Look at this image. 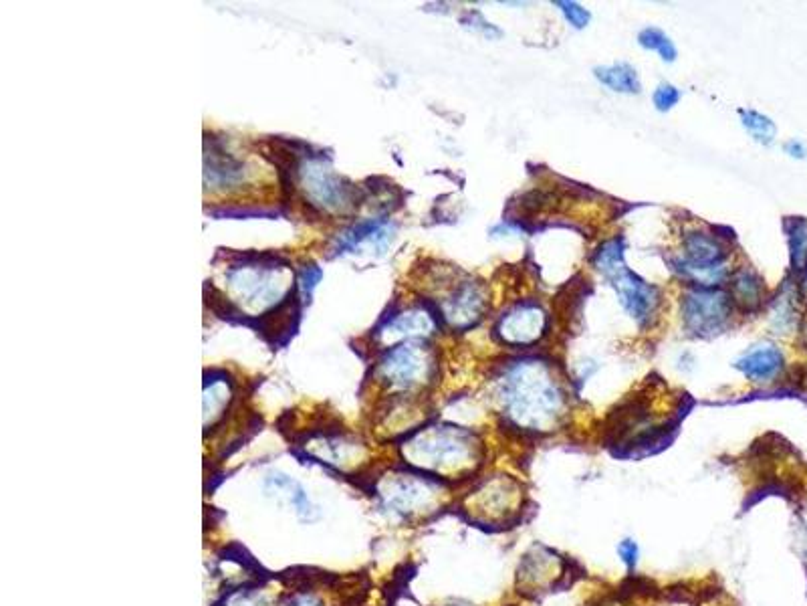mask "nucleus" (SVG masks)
I'll list each match as a JSON object with an SVG mask.
<instances>
[{"label": "nucleus", "mask_w": 807, "mask_h": 606, "mask_svg": "<svg viewBox=\"0 0 807 606\" xmlns=\"http://www.w3.org/2000/svg\"><path fill=\"white\" fill-rule=\"evenodd\" d=\"M555 7H559V11H561V15L565 17V21L571 25V27H575V29H584V27H588L590 25V21H592V15H590V11L588 9H584L582 5H578V3H555Z\"/></svg>", "instance_id": "393cba45"}, {"label": "nucleus", "mask_w": 807, "mask_h": 606, "mask_svg": "<svg viewBox=\"0 0 807 606\" xmlns=\"http://www.w3.org/2000/svg\"><path fill=\"white\" fill-rule=\"evenodd\" d=\"M805 330H807V328H805Z\"/></svg>", "instance_id": "72a5a7b5"}, {"label": "nucleus", "mask_w": 807, "mask_h": 606, "mask_svg": "<svg viewBox=\"0 0 807 606\" xmlns=\"http://www.w3.org/2000/svg\"><path fill=\"white\" fill-rule=\"evenodd\" d=\"M319 279H321V269H319V267H315V265H305V267H303L301 277H299V283H301V289H303L307 301H309V297H311V291H313L315 285L319 283Z\"/></svg>", "instance_id": "c85d7f7f"}, {"label": "nucleus", "mask_w": 807, "mask_h": 606, "mask_svg": "<svg viewBox=\"0 0 807 606\" xmlns=\"http://www.w3.org/2000/svg\"><path fill=\"white\" fill-rule=\"evenodd\" d=\"M638 43H640L644 49H648V51H656L662 61H668V63L676 61V47H674V43L670 41V37H668L664 31H660V29H656V27H648V29L640 31Z\"/></svg>", "instance_id": "b1692460"}, {"label": "nucleus", "mask_w": 807, "mask_h": 606, "mask_svg": "<svg viewBox=\"0 0 807 606\" xmlns=\"http://www.w3.org/2000/svg\"><path fill=\"white\" fill-rule=\"evenodd\" d=\"M596 79L610 87L616 93H626V95H636L642 91V83L638 77V71L630 63H612V65H602L594 69Z\"/></svg>", "instance_id": "a211bd4d"}, {"label": "nucleus", "mask_w": 807, "mask_h": 606, "mask_svg": "<svg viewBox=\"0 0 807 606\" xmlns=\"http://www.w3.org/2000/svg\"><path fill=\"white\" fill-rule=\"evenodd\" d=\"M763 293H765L763 279L749 267L737 269L729 277V295L735 306H739L745 312L757 310L761 306Z\"/></svg>", "instance_id": "f3484780"}, {"label": "nucleus", "mask_w": 807, "mask_h": 606, "mask_svg": "<svg viewBox=\"0 0 807 606\" xmlns=\"http://www.w3.org/2000/svg\"><path fill=\"white\" fill-rule=\"evenodd\" d=\"M235 398L233 382L226 380V374L220 372V378H210L204 384V429L212 431L230 409V402Z\"/></svg>", "instance_id": "dca6fc26"}, {"label": "nucleus", "mask_w": 807, "mask_h": 606, "mask_svg": "<svg viewBox=\"0 0 807 606\" xmlns=\"http://www.w3.org/2000/svg\"><path fill=\"white\" fill-rule=\"evenodd\" d=\"M489 308V297L483 285L475 281L460 283L442 303V318L454 330H469L483 320Z\"/></svg>", "instance_id": "f8f14e48"}, {"label": "nucleus", "mask_w": 807, "mask_h": 606, "mask_svg": "<svg viewBox=\"0 0 807 606\" xmlns=\"http://www.w3.org/2000/svg\"><path fill=\"white\" fill-rule=\"evenodd\" d=\"M729 245L713 233L693 231L682 239L680 271L701 287H717L727 277Z\"/></svg>", "instance_id": "423d86ee"}, {"label": "nucleus", "mask_w": 807, "mask_h": 606, "mask_svg": "<svg viewBox=\"0 0 807 606\" xmlns=\"http://www.w3.org/2000/svg\"><path fill=\"white\" fill-rule=\"evenodd\" d=\"M434 370L436 364L432 352L418 342H404L390 348L378 364L380 380L400 392H410L428 384Z\"/></svg>", "instance_id": "0eeeda50"}, {"label": "nucleus", "mask_w": 807, "mask_h": 606, "mask_svg": "<svg viewBox=\"0 0 807 606\" xmlns=\"http://www.w3.org/2000/svg\"><path fill=\"white\" fill-rule=\"evenodd\" d=\"M785 366V356L775 344H759L745 352L735 368L743 372L753 382H771L775 380Z\"/></svg>", "instance_id": "2eb2a0df"}, {"label": "nucleus", "mask_w": 807, "mask_h": 606, "mask_svg": "<svg viewBox=\"0 0 807 606\" xmlns=\"http://www.w3.org/2000/svg\"><path fill=\"white\" fill-rule=\"evenodd\" d=\"M277 257H259V261H245L243 265L230 267L228 283L233 291L249 303H283L279 299L281 291V269Z\"/></svg>", "instance_id": "1a4fd4ad"}, {"label": "nucleus", "mask_w": 807, "mask_h": 606, "mask_svg": "<svg viewBox=\"0 0 807 606\" xmlns=\"http://www.w3.org/2000/svg\"><path fill=\"white\" fill-rule=\"evenodd\" d=\"M797 530H799V544H801L803 556L807 558V503L803 505L801 512H799V526H797Z\"/></svg>", "instance_id": "7c9ffc66"}, {"label": "nucleus", "mask_w": 807, "mask_h": 606, "mask_svg": "<svg viewBox=\"0 0 807 606\" xmlns=\"http://www.w3.org/2000/svg\"><path fill=\"white\" fill-rule=\"evenodd\" d=\"M299 178L309 205L321 211L339 213L356 205V186L335 176L321 158H307L299 168Z\"/></svg>", "instance_id": "6e6552de"}, {"label": "nucleus", "mask_w": 807, "mask_h": 606, "mask_svg": "<svg viewBox=\"0 0 807 606\" xmlns=\"http://www.w3.org/2000/svg\"><path fill=\"white\" fill-rule=\"evenodd\" d=\"M380 508L398 520H420L436 512L444 497L440 479L426 473L392 471L382 475L374 485Z\"/></svg>", "instance_id": "20e7f679"}, {"label": "nucleus", "mask_w": 807, "mask_h": 606, "mask_svg": "<svg viewBox=\"0 0 807 606\" xmlns=\"http://www.w3.org/2000/svg\"><path fill=\"white\" fill-rule=\"evenodd\" d=\"M305 449L319 463L331 465L343 473L358 469L364 457V445L348 435H319L305 445Z\"/></svg>", "instance_id": "ddd939ff"}, {"label": "nucleus", "mask_w": 807, "mask_h": 606, "mask_svg": "<svg viewBox=\"0 0 807 606\" xmlns=\"http://www.w3.org/2000/svg\"><path fill=\"white\" fill-rule=\"evenodd\" d=\"M735 303L731 295L719 287L695 285L684 291L680 299L682 322L688 332L711 338L725 332L731 324Z\"/></svg>", "instance_id": "39448f33"}, {"label": "nucleus", "mask_w": 807, "mask_h": 606, "mask_svg": "<svg viewBox=\"0 0 807 606\" xmlns=\"http://www.w3.org/2000/svg\"><path fill=\"white\" fill-rule=\"evenodd\" d=\"M803 291L807 293V269H805V279H803Z\"/></svg>", "instance_id": "473e14b6"}, {"label": "nucleus", "mask_w": 807, "mask_h": 606, "mask_svg": "<svg viewBox=\"0 0 807 606\" xmlns=\"http://www.w3.org/2000/svg\"><path fill=\"white\" fill-rule=\"evenodd\" d=\"M797 324V293L785 285L779 297L773 301L771 310V326L777 334H787Z\"/></svg>", "instance_id": "aec40b11"}, {"label": "nucleus", "mask_w": 807, "mask_h": 606, "mask_svg": "<svg viewBox=\"0 0 807 606\" xmlns=\"http://www.w3.org/2000/svg\"><path fill=\"white\" fill-rule=\"evenodd\" d=\"M652 101L658 112H670L680 101V91L670 83H660L652 95Z\"/></svg>", "instance_id": "a878e982"}, {"label": "nucleus", "mask_w": 807, "mask_h": 606, "mask_svg": "<svg viewBox=\"0 0 807 606\" xmlns=\"http://www.w3.org/2000/svg\"><path fill=\"white\" fill-rule=\"evenodd\" d=\"M218 606H277V592L271 586H243L230 590Z\"/></svg>", "instance_id": "6ab92c4d"}, {"label": "nucleus", "mask_w": 807, "mask_h": 606, "mask_svg": "<svg viewBox=\"0 0 807 606\" xmlns=\"http://www.w3.org/2000/svg\"><path fill=\"white\" fill-rule=\"evenodd\" d=\"M785 152H787L791 158H797V160H801V158L807 156V148H805L799 140L787 142V144H785Z\"/></svg>", "instance_id": "2f4dec72"}, {"label": "nucleus", "mask_w": 807, "mask_h": 606, "mask_svg": "<svg viewBox=\"0 0 807 606\" xmlns=\"http://www.w3.org/2000/svg\"><path fill=\"white\" fill-rule=\"evenodd\" d=\"M547 328L549 318L539 303L523 301L499 318L495 334L507 346L525 348L537 344L547 334Z\"/></svg>", "instance_id": "9b49d317"}, {"label": "nucleus", "mask_w": 807, "mask_h": 606, "mask_svg": "<svg viewBox=\"0 0 807 606\" xmlns=\"http://www.w3.org/2000/svg\"><path fill=\"white\" fill-rule=\"evenodd\" d=\"M594 265L614 287L626 314L638 326H650L660 308V291L626 267L622 239L606 241L596 251Z\"/></svg>", "instance_id": "7ed1b4c3"}, {"label": "nucleus", "mask_w": 807, "mask_h": 606, "mask_svg": "<svg viewBox=\"0 0 807 606\" xmlns=\"http://www.w3.org/2000/svg\"><path fill=\"white\" fill-rule=\"evenodd\" d=\"M791 267L797 273H805L807 269V221L805 219H789L785 225Z\"/></svg>", "instance_id": "4be33fe9"}, {"label": "nucleus", "mask_w": 807, "mask_h": 606, "mask_svg": "<svg viewBox=\"0 0 807 606\" xmlns=\"http://www.w3.org/2000/svg\"><path fill=\"white\" fill-rule=\"evenodd\" d=\"M400 453L402 459L420 473L452 479L475 469L481 459V441L469 429L436 425L404 439Z\"/></svg>", "instance_id": "f03ea898"}, {"label": "nucleus", "mask_w": 807, "mask_h": 606, "mask_svg": "<svg viewBox=\"0 0 807 606\" xmlns=\"http://www.w3.org/2000/svg\"><path fill=\"white\" fill-rule=\"evenodd\" d=\"M618 556L626 564V568L634 570L636 564H638V558H640V548H638V544L634 540H622L618 544Z\"/></svg>", "instance_id": "cd10ccee"}, {"label": "nucleus", "mask_w": 807, "mask_h": 606, "mask_svg": "<svg viewBox=\"0 0 807 606\" xmlns=\"http://www.w3.org/2000/svg\"><path fill=\"white\" fill-rule=\"evenodd\" d=\"M281 606H325L323 602H321V598H317L315 594H311V592H303V594H297V596H293L287 604H281Z\"/></svg>", "instance_id": "c756f323"}, {"label": "nucleus", "mask_w": 807, "mask_h": 606, "mask_svg": "<svg viewBox=\"0 0 807 606\" xmlns=\"http://www.w3.org/2000/svg\"><path fill=\"white\" fill-rule=\"evenodd\" d=\"M521 505V487L511 477L483 481L467 499V510L489 524L507 522Z\"/></svg>", "instance_id": "9d476101"}, {"label": "nucleus", "mask_w": 807, "mask_h": 606, "mask_svg": "<svg viewBox=\"0 0 807 606\" xmlns=\"http://www.w3.org/2000/svg\"><path fill=\"white\" fill-rule=\"evenodd\" d=\"M503 415L529 433L553 431L565 411L567 394L547 362L537 358L517 360L497 380L495 392Z\"/></svg>", "instance_id": "f257e3e1"}, {"label": "nucleus", "mask_w": 807, "mask_h": 606, "mask_svg": "<svg viewBox=\"0 0 807 606\" xmlns=\"http://www.w3.org/2000/svg\"><path fill=\"white\" fill-rule=\"evenodd\" d=\"M463 25L465 27H469V29H473V31H481L485 37H489V39H493V37H501V31L497 29V27H493L491 23H487L485 21V17L481 15V13H467L465 17H463Z\"/></svg>", "instance_id": "bb28decb"}, {"label": "nucleus", "mask_w": 807, "mask_h": 606, "mask_svg": "<svg viewBox=\"0 0 807 606\" xmlns=\"http://www.w3.org/2000/svg\"><path fill=\"white\" fill-rule=\"evenodd\" d=\"M249 180V168L243 160L226 152L222 144L212 142L210 150L206 148L204 156V182L210 190L235 188Z\"/></svg>", "instance_id": "4468645a"}, {"label": "nucleus", "mask_w": 807, "mask_h": 606, "mask_svg": "<svg viewBox=\"0 0 807 606\" xmlns=\"http://www.w3.org/2000/svg\"><path fill=\"white\" fill-rule=\"evenodd\" d=\"M432 328H434L432 316H428L426 312H420V310L402 312L386 324V332L398 334V336H424V334H430Z\"/></svg>", "instance_id": "412c9836"}, {"label": "nucleus", "mask_w": 807, "mask_h": 606, "mask_svg": "<svg viewBox=\"0 0 807 606\" xmlns=\"http://www.w3.org/2000/svg\"><path fill=\"white\" fill-rule=\"evenodd\" d=\"M739 114H741V124H743V128L747 130V134H749L755 142H759V144H763V146L773 144V140H775V136H777V128H775V124L771 122V118H767V116H763V114H759V112H755V110H741Z\"/></svg>", "instance_id": "5701e85b"}]
</instances>
